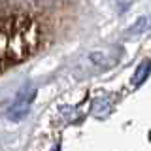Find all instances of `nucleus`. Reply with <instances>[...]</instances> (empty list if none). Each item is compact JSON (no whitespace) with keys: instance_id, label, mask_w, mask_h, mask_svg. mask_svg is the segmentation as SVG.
<instances>
[{"instance_id":"obj_1","label":"nucleus","mask_w":151,"mask_h":151,"mask_svg":"<svg viewBox=\"0 0 151 151\" xmlns=\"http://www.w3.org/2000/svg\"><path fill=\"white\" fill-rule=\"evenodd\" d=\"M47 28L38 17L27 13L0 15V76L27 60L44 44Z\"/></svg>"}]
</instances>
